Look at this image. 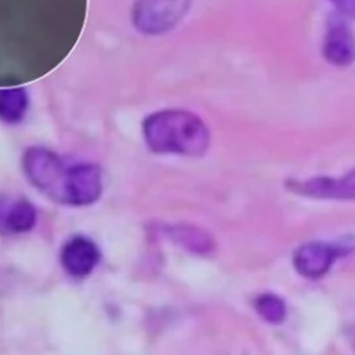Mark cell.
<instances>
[{
	"label": "cell",
	"mask_w": 355,
	"mask_h": 355,
	"mask_svg": "<svg viewBox=\"0 0 355 355\" xmlns=\"http://www.w3.org/2000/svg\"><path fill=\"white\" fill-rule=\"evenodd\" d=\"M337 251L333 245L322 241H311L300 245L293 257L295 270L308 279H318L331 268Z\"/></svg>",
	"instance_id": "cell-6"
},
{
	"label": "cell",
	"mask_w": 355,
	"mask_h": 355,
	"mask_svg": "<svg viewBox=\"0 0 355 355\" xmlns=\"http://www.w3.org/2000/svg\"><path fill=\"white\" fill-rule=\"evenodd\" d=\"M29 107V97L21 87L0 89V121L8 125L19 123Z\"/></svg>",
	"instance_id": "cell-10"
},
{
	"label": "cell",
	"mask_w": 355,
	"mask_h": 355,
	"mask_svg": "<svg viewBox=\"0 0 355 355\" xmlns=\"http://www.w3.org/2000/svg\"><path fill=\"white\" fill-rule=\"evenodd\" d=\"M191 0H137L133 6L135 26L147 35L172 29L190 8Z\"/></svg>",
	"instance_id": "cell-3"
},
{
	"label": "cell",
	"mask_w": 355,
	"mask_h": 355,
	"mask_svg": "<svg viewBox=\"0 0 355 355\" xmlns=\"http://www.w3.org/2000/svg\"><path fill=\"white\" fill-rule=\"evenodd\" d=\"M288 187L298 194H304L308 197L318 198H354L355 184H354V173L351 172L343 178H313L304 182L291 180Z\"/></svg>",
	"instance_id": "cell-8"
},
{
	"label": "cell",
	"mask_w": 355,
	"mask_h": 355,
	"mask_svg": "<svg viewBox=\"0 0 355 355\" xmlns=\"http://www.w3.org/2000/svg\"><path fill=\"white\" fill-rule=\"evenodd\" d=\"M255 312L270 324H280L287 316V306L282 297L265 293L255 298L254 301Z\"/></svg>",
	"instance_id": "cell-12"
},
{
	"label": "cell",
	"mask_w": 355,
	"mask_h": 355,
	"mask_svg": "<svg viewBox=\"0 0 355 355\" xmlns=\"http://www.w3.org/2000/svg\"><path fill=\"white\" fill-rule=\"evenodd\" d=\"M345 14L337 12L330 17L323 44V54L330 64L344 67L352 61L354 42Z\"/></svg>",
	"instance_id": "cell-7"
},
{
	"label": "cell",
	"mask_w": 355,
	"mask_h": 355,
	"mask_svg": "<svg viewBox=\"0 0 355 355\" xmlns=\"http://www.w3.org/2000/svg\"><path fill=\"white\" fill-rule=\"evenodd\" d=\"M103 190L101 171L93 164H76L68 166L64 204L89 205L98 200Z\"/></svg>",
	"instance_id": "cell-4"
},
{
	"label": "cell",
	"mask_w": 355,
	"mask_h": 355,
	"mask_svg": "<svg viewBox=\"0 0 355 355\" xmlns=\"http://www.w3.org/2000/svg\"><path fill=\"white\" fill-rule=\"evenodd\" d=\"M143 137L154 153L202 155L211 141L204 121L184 110H162L143 121Z\"/></svg>",
	"instance_id": "cell-1"
},
{
	"label": "cell",
	"mask_w": 355,
	"mask_h": 355,
	"mask_svg": "<svg viewBox=\"0 0 355 355\" xmlns=\"http://www.w3.org/2000/svg\"><path fill=\"white\" fill-rule=\"evenodd\" d=\"M22 168L26 179L43 194L62 202L68 166L44 147H31L24 153Z\"/></svg>",
	"instance_id": "cell-2"
},
{
	"label": "cell",
	"mask_w": 355,
	"mask_h": 355,
	"mask_svg": "<svg viewBox=\"0 0 355 355\" xmlns=\"http://www.w3.org/2000/svg\"><path fill=\"white\" fill-rule=\"evenodd\" d=\"M36 223V208L25 198H0V233H28Z\"/></svg>",
	"instance_id": "cell-9"
},
{
	"label": "cell",
	"mask_w": 355,
	"mask_h": 355,
	"mask_svg": "<svg viewBox=\"0 0 355 355\" xmlns=\"http://www.w3.org/2000/svg\"><path fill=\"white\" fill-rule=\"evenodd\" d=\"M334 3V6L338 8L340 12L352 17L354 14V7H355V0H330Z\"/></svg>",
	"instance_id": "cell-13"
},
{
	"label": "cell",
	"mask_w": 355,
	"mask_h": 355,
	"mask_svg": "<svg viewBox=\"0 0 355 355\" xmlns=\"http://www.w3.org/2000/svg\"><path fill=\"white\" fill-rule=\"evenodd\" d=\"M64 270L72 277H85L90 275L100 261V251L94 241L85 236L69 239L60 254Z\"/></svg>",
	"instance_id": "cell-5"
},
{
	"label": "cell",
	"mask_w": 355,
	"mask_h": 355,
	"mask_svg": "<svg viewBox=\"0 0 355 355\" xmlns=\"http://www.w3.org/2000/svg\"><path fill=\"white\" fill-rule=\"evenodd\" d=\"M169 234L179 245L196 254H209L214 248L212 237L196 226L178 225L169 230Z\"/></svg>",
	"instance_id": "cell-11"
}]
</instances>
